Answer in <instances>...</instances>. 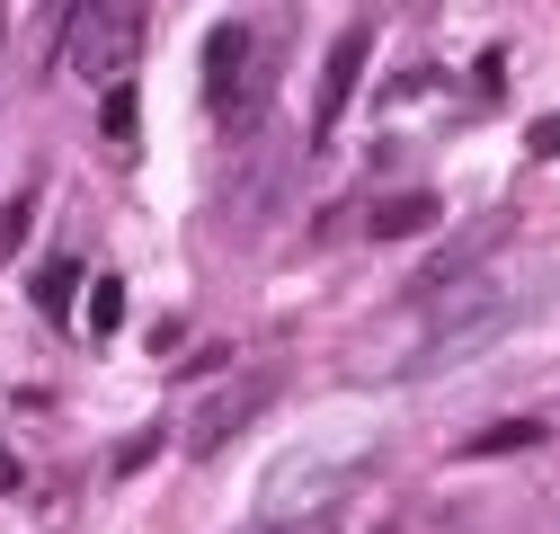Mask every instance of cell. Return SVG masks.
<instances>
[{"label":"cell","instance_id":"6da1fadb","mask_svg":"<svg viewBox=\"0 0 560 534\" xmlns=\"http://www.w3.org/2000/svg\"><path fill=\"white\" fill-rule=\"evenodd\" d=\"M534 312V286H471L436 329H428V339H418L409 357H400V374H454L463 357H480V348H499L508 339V329Z\"/></svg>","mask_w":560,"mask_h":534},{"label":"cell","instance_id":"7a4b0ae2","mask_svg":"<svg viewBox=\"0 0 560 534\" xmlns=\"http://www.w3.org/2000/svg\"><path fill=\"white\" fill-rule=\"evenodd\" d=\"M267 400H276V374H241V383H214V392H205L196 400V410H187V428H178V445L205 463V454H223L258 410H267Z\"/></svg>","mask_w":560,"mask_h":534},{"label":"cell","instance_id":"3957f363","mask_svg":"<svg viewBox=\"0 0 560 534\" xmlns=\"http://www.w3.org/2000/svg\"><path fill=\"white\" fill-rule=\"evenodd\" d=\"M72 27H81L72 62H81L98 90H116L125 62H133V45H143V10H72Z\"/></svg>","mask_w":560,"mask_h":534},{"label":"cell","instance_id":"277c9868","mask_svg":"<svg viewBox=\"0 0 560 534\" xmlns=\"http://www.w3.org/2000/svg\"><path fill=\"white\" fill-rule=\"evenodd\" d=\"M365 54H374V27H347V36L329 45V62H320V98H312V125H320V134L347 116V98H357V72H365Z\"/></svg>","mask_w":560,"mask_h":534},{"label":"cell","instance_id":"5b68a950","mask_svg":"<svg viewBox=\"0 0 560 534\" xmlns=\"http://www.w3.org/2000/svg\"><path fill=\"white\" fill-rule=\"evenodd\" d=\"M249 36H258V27L223 19V27H214V45H205V98H214L223 116H241V107H249V98H241V62H249Z\"/></svg>","mask_w":560,"mask_h":534},{"label":"cell","instance_id":"8992f818","mask_svg":"<svg viewBox=\"0 0 560 534\" xmlns=\"http://www.w3.org/2000/svg\"><path fill=\"white\" fill-rule=\"evenodd\" d=\"M489 241H508V214H480V223H471V232H463V241H454V249L428 267V277H418V294H445L454 277H471V267L489 258Z\"/></svg>","mask_w":560,"mask_h":534},{"label":"cell","instance_id":"52a82bcc","mask_svg":"<svg viewBox=\"0 0 560 534\" xmlns=\"http://www.w3.org/2000/svg\"><path fill=\"white\" fill-rule=\"evenodd\" d=\"M428 223H436V196H428V187H409V196H383V206H374V241H418Z\"/></svg>","mask_w":560,"mask_h":534},{"label":"cell","instance_id":"ba28073f","mask_svg":"<svg viewBox=\"0 0 560 534\" xmlns=\"http://www.w3.org/2000/svg\"><path fill=\"white\" fill-rule=\"evenodd\" d=\"M516 445H542V419H499V428H480L463 454H516Z\"/></svg>","mask_w":560,"mask_h":534},{"label":"cell","instance_id":"9c48e42d","mask_svg":"<svg viewBox=\"0 0 560 534\" xmlns=\"http://www.w3.org/2000/svg\"><path fill=\"white\" fill-rule=\"evenodd\" d=\"M329 490H347V473H285V481H276V508H312Z\"/></svg>","mask_w":560,"mask_h":534},{"label":"cell","instance_id":"30bf717a","mask_svg":"<svg viewBox=\"0 0 560 534\" xmlns=\"http://www.w3.org/2000/svg\"><path fill=\"white\" fill-rule=\"evenodd\" d=\"M116 312H125V286H116V277H98V286H90V303H81V329H90V339H107Z\"/></svg>","mask_w":560,"mask_h":534},{"label":"cell","instance_id":"8fae6325","mask_svg":"<svg viewBox=\"0 0 560 534\" xmlns=\"http://www.w3.org/2000/svg\"><path fill=\"white\" fill-rule=\"evenodd\" d=\"M133 107H143V98H133V81H116L107 107H98V134H107V143H133Z\"/></svg>","mask_w":560,"mask_h":534},{"label":"cell","instance_id":"7c38bea8","mask_svg":"<svg viewBox=\"0 0 560 534\" xmlns=\"http://www.w3.org/2000/svg\"><path fill=\"white\" fill-rule=\"evenodd\" d=\"M36 294H45V312H72V294H81V267H72V258H54Z\"/></svg>","mask_w":560,"mask_h":534},{"label":"cell","instance_id":"4fadbf2b","mask_svg":"<svg viewBox=\"0 0 560 534\" xmlns=\"http://www.w3.org/2000/svg\"><path fill=\"white\" fill-rule=\"evenodd\" d=\"M27 214H36V196H19V206L0 214V249H19V241H27Z\"/></svg>","mask_w":560,"mask_h":534},{"label":"cell","instance_id":"5bb4252c","mask_svg":"<svg viewBox=\"0 0 560 534\" xmlns=\"http://www.w3.org/2000/svg\"><path fill=\"white\" fill-rule=\"evenodd\" d=\"M534 152H542V161L560 152V116H542V125H534Z\"/></svg>","mask_w":560,"mask_h":534},{"label":"cell","instance_id":"9a60e30c","mask_svg":"<svg viewBox=\"0 0 560 534\" xmlns=\"http://www.w3.org/2000/svg\"><path fill=\"white\" fill-rule=\"evenodd\" d=\"M258 534H267V525H258Z\"/></svg>","mask_w":560,"mask_h":534}]
</instances>
